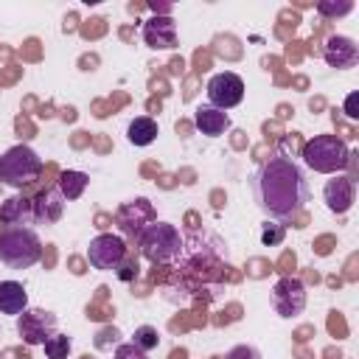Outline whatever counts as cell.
<instances>
[{"mask_svg": "<svg viewBox=\"0 0 359 359\" xmlns=\"http://www.w3.org/2000/svg\"><path fill=\"white\" fill-rule=\"evenodd\" d=\"M42 348H45V356L48 359H67V353H70V348H73V339L67 337V334H50L45 342H42Z\"/></svg>", "mask_w": 359, "mask_h": 359, "instance_id": "cell-20", "label": "cell"}, {"mask_svg": "<svg viewBox=\"0 0 359 359\" xmlns=\"http://www.w3.org/2000/svg\"><path fill=\"white\" fill-rule=\"evenodd\" d=\"M126 241L121 236H112V233H101L90 241L87 247V261L93 269H101V272H118V266L126 261Z\"/></svg>", "mask_w": 359, "mask_h": 359, "instance_id": "cell-6", "label": "cell"}, {"mask_svg": "<svg viewBox=\"0 0 359 359\" xmlns=\"http://www.w3.org/2000/svg\"><path fill=\"white\" fill-rule=\"evenodd\" d=\"M317 11H320L323 17H342V14H351V11H353V3H351V0H342V3L320 0V3H317Z\"/></svg>", "mask_w": 359, "mask_h": 359, "instance_id": "cell-23", "label": "cell"}, {"mask_svg": "<svg viewBox=\"0 0 359 359\" xmlns=\"http://www.w3.org/2000/svg\"><path fill=\"white\" fill-rule=\"evenodd\" d=\"M323 59L328 67H337V70L356 67L359 65V45L345 34H334L323 45Z\"/></svg>", "mask_w": 359, "mask_h": 359, "instance_id": "cell-12", "label": "cell"}, {"mask_svg": "<svg viewBox=\"0 0 359 359\" xmlns=\"http://www.w3.org/2000/svg\"><path fill=\"white\" fill-rule=\"evenodd\" d=\"M205 93H208L210 107L227 112V109H233V107H238L244 101V81H241V76L224 70V73H216V76L208 79Z\"/></svg>", "mask_w": 359, "mask_h": 359, "instance_id": "cell-8", "label": "cell"}, {"mask_svg": "<svg viewBox=\"0 0 359 359\" xmlns=\"http://www.w3.org/2000/svg\"><path fill=\"white\" fill-rule=\"evenodd\" d=\"M157 135H160V126H157V121L149 118V115H137V118L129 121V126H126V140H129L132 146H151V143L157 140Z\"/></svg>", "mask_w": 359, "mask_h": 359, "instance_id": "cell-18", "label": "cell"}, {"mask_svg": "<svg viewBox=\"0 0 359 359\" xmlns=\"http://www.w3.org/2000/svg\"><path fill=\"white\" fill-rule=\"evenodd\" d=\"M0 222H3L6 227H28V224H34L31 199H22V196L6 199L3 208H0Z\"/></svg>", "mask_w": 359, "mask_h": 359, "instance_id": "cell-16", "label": "cell"}, {"mask_svg": "<svg viewBox=\"0 0 359 359\" xmlns=\"http://www.w3.org/2000/svg\"><path fill=\"white\" fill-rule=\"evenodd\" d=\"M132 345H137L143 353L154 351V348L160 345V334H157V328H154V325H140V328H135Z\"/></svg>", "mask_w": 359, "mask_h": 359, "instance_id": "cell-21", "label": "cell"}, {"mask_svg": "<svg viewBox=\"0 0 359 359\" xmlns=\"http://www.w3.org/2000/svg\"><path fill=\"white\" fill-rule=\"evenodd\" d=\"M39 174H42V160L25 143L11 146L8 151L0 154V182L3 185H8V188H25V185L36 182Z\"/></svg>", "mask_w": 359, "mask_h": 359, "instance_id": "cell-5", "label": "cell"}, {"mask_svg": "<svg viewBox=\"0 0 359 359\" xmlns=\"http://www.w3.org/2000/svg\"><path fill=\"white\" fill-rule=\"evenodd\" d=\"M345 115L348 118H359V93H351L348 98H345Z\"/></svg>", "mask_w": 359, "mask_h": 359, "instance_id": "cell-26", "label": "cell"}, {"mask_svg": "<svg viewBox=\"0 0 359 359\" xmlns=\"http://www.w3.org/2000/svg\"><path fill=\"white\" fill-rule=\"evenodd\" d=\"M306 300H309V294H306V283L300 278L286 275L272 286V309L283 320H292V317L303 314Z\"/></svg>", "mask_w": 359, "mask_h": 359, "instance_id": "cell-7", "label": "cell"}, {"mask_svg": "<svg viewBox=\"0 0 359 359\" xmlns=\"http://www.w3.org/2000/svg\"><path fill=\"white\" fill-rule=\"evenodd\" d=\"M56 314L45 309H25L17 314V331L25 345H42L50 334H56Z\"/></svg>", "mask_w": 359, "mask_h": 359, "instance_id": "cell-9", "label": "cell"}, {"mask_svg": "<svg viewBox=\"0 0 359 359\" xmlns=\"http://www.w3.org/2000/svg\"><path fill=\"white\" fill-rule=\"evenodd\" d=\"M28 309V292L17 280H0V314H22Z\"/></svg>", "mask_w": 359, "mask_h": 359, "instance_id": "cell-17", "label": "cell"}, {"mask_svg": "<svg viewBox=\"0 0 359 359\" xmlns=\"http://www.w3.org/2000/svg\"><path fill=\"white\" fill-rule=\"evenodd\" d=\"M323 202H325V208L331 213L345 216L356 202V180L345 177V174H337L334 180H328L323 185Z\"/></svg>", "mask_w": 359, "mask_h": 359, "instance_id": "cell-11", "label": "cell"}, {"mask_svg": "<svg viewBox=\"0 0 359 359\" xmlns=\"http://www.w3.org/2000/svg\"><path fill=\"white\" fill-rule=\"evenodd\" d=\"M31 210L34 224H56L65 216V196L59 194V188H45L36 194V199H31Z\"/></svg>", "mask_w": 359, "mask_h": 359, "instance_id": "cell-14", "label": "cell"}, {"mask_svg": "<svg viewBox=\"0 0 359 359\" xmlns=\"http://www.w3.org/2000/svg\"><path fill=\"white\" fill-rule=\"evenodd\" d=\"M154 222H157V213H154L151 202L143 199V196L126 202V205L118 210V227H121V233H123L126 238H132V241H137V238L143 236V230H146L149 224H154Z\"/></svg>", "mask_w": 359, "mask_h": 359, "instance_id": "cell-10", "label": "cell"}, {"mask_svg": "<svg viewBox=\"0 0 359 359\" xmlns=\"http://www.w3.org/2000/svg\"><path fill=\"white\" fill-rule=\"evenodd\" d=\"M306 168L317 171V174H337L342 168L351 165V146L337 137V135H314L311 140L303 143V151H300Z\"/></svg>", "mask_w": 359, "mask_h": 359, "instance_id": "cell-2", "label": "cell"}, {"mask_svg": "<svg viewBox=\"0 0 359 359\" xmlns=\"http://www.w3.org/2000/svg\"><path fill=\"white\" fill-rule=\"evenodd\" d=\"M224 359H264V356H261V351L252 348V345H233V348L224 353Z\"/></svg>", "mask_w": 359, "mask_h": 359, "instance_id": "cell-24", "label": "cell"}, {"mask_svg": "<svg viewBox=\"0 0 359 359\" xmlns=\"http://www.w3.org/2000/svg\"><path fill=\"white\" fill-rule=\"evenodd\" d=\"M194 126L202 135H208V137H219V135H224L230 129V115L222 112V109H216V107H210V104H205V107H196Z\"/></svg>", "mask_w": 359, "mask_h": 359, "instance_id": "cell-15", "label": "cell"}, {"mask_svg": "<svg viewBox=\"0 0 359 359\" xmlns=\"http://www.w3.org/2000/svg\"><path fill=\"white\" fill-rule=\"evenodd\" d=\"M112 359H149L137 345H132V342H123V345H118L115 348V353H112Z\"/></svg>", "mask_w": 359, "mask_h": 359, "instance_id": "cell-25", "label": "cell"}, {"mask_svg": "<svg viewBox=\"0 0 359 359\" xmlns=\"http://www.w3.org/2000/svg\"><path fill=\"white\" fill-rule=\"evenodd\" d=\"M140 255L151 264H171L182 255V236L174 224L168 222H154L143 230V236L137 238Z\"/></svg>", "mask_w": 359, "mask_h": 359, "instance_id": "cell-4", "label": "cell"}, {"mask_svg": "<svg viewBox=\"0 0 359 359\" xmlns=\"http://www.w3.org/2000/svg\"><path fill=\"white\" fill-rule=\"evenodd\" d=\"M283 236H286V224L272 222V219H266V222L261 224V244H264V247H278V244L283 241Z\"/></svg>", "mask_w": 359, "mask_h": 359, "instance_id": "cell-22", "label": "cell"}, {"mask_svg": "<svg viewBox=\"0 0 359 359\" xmlns=\"http://www.w3.org/2000/svg\"><path fill=\"white\" fill-rule=\"evenodd\" d=\"M42 258V241L34 227H6L0 233V264L8 269H31Z\"/></svg>", "mask_w": 359, "mask_h": 359, "instance_id": "cell-3", "label": "cell"}, {"mask_svg": "<svg viewBox=\"0 0 359 359\" xmlns=\"http://www.w3.org/2000/svg\"><path fill=\"white\" fill-rule=\"evenodd\" d=\"M252 202L258 210L280 224L294 222L311 202V185L303 165L286 154H272L250 177Z\"/></svg>", "mask_w": 359, "mask_h": 359, "instance_id": "cell-1", "label": "cell"}, {"mask_svg": "<svg viewBox=\"0 0 359 359\" xmlns=\"http://www.w3.org/2000/svg\"><path fill=\"white\" fill-rule=\"evenodd\" d=\"M140 34H143L146 48H151V50H171V48H177V22L171 17H160V14L149 17L143 22Z\"/></svg>", "mask_w": 359, "mask_h": 359, "instance_id": "cell-13", "label": "cell"}, {"mask_svg": "<svg viewBox=\"0 0 359 359\" xmlns=\"http://www.w3.org/2000/svg\"><path fill=\"white\" fill-rule=\"evenodd\" d=\"M87 182H90V177H87L84 171L67 168V171H62V174H59L56 188H59V194L65 196V202H76V199L87 191Z\"/></svg>", "mask_w": 359, "mask_h": 359, "instance_id": "cell-19", "label": "cell"}, {"mask_svg": "<svg viewBox=\"0 0 359 359\" xmlns=\"http://www.w3.org/2000/svg\"><path fill=\"white\" fill-rule=\"evenodd\" d=\"M135 275H137V261H135V258H132L129 264H121V266H118V278H121V280H132Z\"/></svg>", "mask_w": 359, "mask_h": 359, "instance_id": "cell-27", "label": "cell"}]
</instances>
